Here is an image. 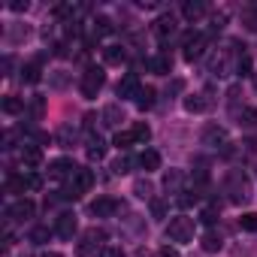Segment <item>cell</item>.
Listing matches in <instances>:
<instances>
[{"mask_svg": "<svg viewBox=\"0 0 257 257\" xmlns=\"http://www.w3.org/2000/svg\"><path fill=\"white\" fill-rule=\"evenodd\" d=\"M194 233H197V218H188V215H179L167 224V239L176 242V245H185V242H194Z\"/></svg>", "mask_w": 257, "mask_h": 257, "instance_id": "obj_1", "label": "cell"}, {"mask_svg": "<svg viewBox=\"0 0 257 257\" xmlns=\"http://www.w3.org/2000/svg\"><path fill=\"white\" fill-rule=\"evenodd\" d=\"M224 191H227V200H230V203H245L248 194H251L248 176H245L242 170H230V173H227V185H224Z\"/></svg>", "mask_w": 257, "mask_h": 257, "instance_id": "obj_2", "label": "cell"}, {"mask_svg": "<svg viewBox=\"0 0 257 257\" xmlns=\"http://www.w3.org/2000/svg\"><path fill=\"white\" fill-rule=\"evenodd\" d=\"M103 239H106V233L103 230H97V227H91V230H85V236H82V242H79V257H97V251H103L106 245H103Z\"/></svg>", "mask_w": 257, "mask_h": 257, "instance_id": "obj_3", "label": "cell"}, {"mask_svg": "<svg viewBox=\"0 0 257 257\" xmlns=\"http://www.w3.org/2000/svg\"><path fill=\"white\" fill-rule=\"evenodd\" d=\"M103 82H106V73L100 70V67H88L85 70V76H82V85H79V91H82V97H97V91L103 88Z\"/></svg>", "mask_w": 257, "mask_h": 257, "instance_id": "obj_4", "label": "cell"}, {"mask_svg": "<svg viewBox=\"0 0 257 257\" xmlns=\"http://www.w3.org/2000/svg\"><path fill=\"white\" fill-rule=\"evenodd\" d=\"M203 146H209V149H215V152H227V149H230V137H227L224 127L209 124L206 131H203Z\"/></svg>", "mask_w": 257, "mask_h": 257, "instance_id": "obj_5", "label": "cell"}, {"mask_svg": "<svg viewBox=\"0 0 257 257\" xmlns=\"http://www.w3.org/2000/svg\"><path fill=\"white\" fill-rule=\"evenodd\" d=\"M206 43H209V37L206 34H188L185 37V61H200L203 58V52H206Z\"/></svg>", "mask_w": 257, "mask_h": 257, "instance_id": "obj_6", "label": "cell"}, {"mask_svg": "<svg viewBox=\"0 0 257 257\" xmlns=\"http://www.w3.org/2000/svg\"><path fill=\"white\" fill-rule=\"evenodd\" d=\"M34 212H37L34 200L22 197V200H16V203L7 209V218H10V221H28V218H34Z\"/></svg>", "mask_w": 257, "mask_h": 257, "instance_id": "obj_7", "label": "cell"}, {"mask_svg": "<svg viewBox=\"0 0 257 257\" xmlns=\"http://www.w3.org/2000/svg\"><path fill=\"white\" fill-rule=\"evenodd\" d=\"M140 88H143V85H140V79H137L134 73H127V76H124V79L118 82V88H115V94H118L121 100H137V94H140Z\"/></svg>", "mask_w": 257, "mask_h": 257, "instance_id": "obj_8", "label": "cell"}, {"mask_svg": "<svg viewBox=\"0 0 257 257\" xmlns=\"http://www.w3.org/2000/svg\"><path fill=\"white\" fill-rule=\"evenodd\" d=\"M70 188L82 197V194H88L91 188H94V173L91 170H79L76 167V173H73V179H70Z\"/></svg>", "mask_w": 257, "mask_h": 257, "instance_id": "obj_9", "label": "cell"}, {"mask_svg": "<svg viewBox=\"0 0 257 257\" xmlns=\"http://www.w3.org/2000/svg\"><path fill=\"white\" fill-rule=\"evenodd\" d=\"M118 209H121V203L112 200V197H97V200L91 203V215H97V218H112Z\"/></svg>", "mask_w": 257, "mask_h": 257, "instance_id": "obj_10", "label": "cell"}, {"mask_svg": "<svg viewBox=\"0 0 257 257\" xmlns=\"http://www.w3.org/2000/svg\"><path fill=\"white\" fill-rule=\"evenodd\" d=\"M76 230H79V221H76V215H70V212H64V215H58V224H55V233H58L61 239H73V236H76Z\"/></svg>", "mask_w": 257, "mask_h": 257, "instance_id": "obj_11", "label": "cell"}, {"mask_svg": "<svg viewBox=\"0 0 257 257\" xmlns=\"http://www.w3.org/2000/svg\"><path fill=\"white\" fill-rule=\"evenodd\" d=\"M73 173H76V167H73L70 161H64V158H58V161L49 164V179H55V182H61V179H73Z\"/></svg>", "mask_w": 257, "mask_h": 257, "instance_id": "obj_12", "label": "cell"}, {"mask_svg": "<svg viewBox=\"0 0 257 257\" xmlns=\"http://www.w3.org/2000/svg\"><path fill=\"white\" fill-rule=\"evenodd\" d=\"M173 31H176V19H173V16H161V19H155V25H152V34H155L158 40L173 37Z\"/></svg>", "mask_w": 257, "mask_h": 257, "instance_id": "obj_13", "label": "cell"}, {"mask_svg": "<svg viewBox=\"0 0 257 257\" xmlns=\"http://www.w3.org/2000/svg\"><path fill=\"white\" fill-rule=\"evenodd\" d=\"M40 164H43V152H40V146H25V149H22V167L34 173Z\"/></svg>", "mask_w": 257, "mask_h": 257, "instance_id": "obj_14", "label": "cell"}, {"mask_svg": "<svg viewBox=\"0 0 257 257\" xmlns=\"http://www.w3.org/2000/svg\"><path fill=\"white\" fill-rule=\"evenodd\" d=\"M149 70H152L155 76H170V73H173V58L161 52V55H155V58L149 61Z\"/></svg>", "mask_w": 257, "mask_h": 257, "instance_id": "obj_15", "label": "cell"}, {"mask_svg": "<svg viewBox=\"0 0 257 257\" xmlns=\"http://www.w3.org/2000/svg\"><path fill=\"white\" fill-rule=\"evenodd\" d=\"M182 185H185V173H182V170H170V173L164 176V188H167V194H176V197H179V194L185 191Z\"/></svg>", "mask_w": 257, "mask_h": 257, "instance_id": "obj_16", "label": "cell"}, {"mask_svg": "<svg viewBox=\"0 0 257 257\" xmlns=\"http://www.w3.org/2000/svg\"><path fill=\"white\" fill-rule=\"evenodd\" d=\"M209 106H212V100H209L206 94H191V97H185V109H188V112H194V115L206 112Z\"/></svg>", "mask_w": 257, "mask_h": 257, "instance_id": "obj_17", "label": "cell"}, {"mask_svg": "<svg viewBox=\"0 0 257 257\" xmlns=\"http://www.w3.org/2000/svg\"><path fill=\"white\" fill-rule=\"evenodd\" d=\"M182 16L188 22H197V19L206 16V4H203V0H188V4H182Z\"/></svg>", "mask_w": 257, "mask_h": 257, "instance_id": "obj_18", "label": "cell"}, {"mask_svg": "<svg viewBox=\"0 0 257 257\" xmlns=\"http://www.w3.org/2000/svg\"><path fill=\"white\" fill-rule=\"evenodd\" d=\"M121 121H124V109H121L118 103H109V106L103 109V124H106V127H118Z\"/></svg>", "mask_w": 257, "mask_h": 257, "instance_id": "obj_19", "label": "cell"}, {"mask_svg": "<svg viewBox=\"0 0 257 257\" xmlns=\"http://www.w3.org/2000/svg\"><path fill=\"white\" fill-rule=\"evenodd\" d=\"M140 170H146V173L161 170V155H158L155 149H146V152L140 155Z\"/></svg>", "mask_w": 257, "mask_h": 257, "instance_id": "obj_20", "label": "cell"}, {"mask_svg": "<svg viewBox=\"0 0 257 257\" xmlns=\"http://www.w3.org/2000/svg\"><path fill=\"white\" fill-rule=\"evenodd\" d=\"M134 167H140V158H131V155H118V161L112 164V170H115V176H124V173H131Z\"/></svg>", "mask_w": 257, "mask_h": 257, "instance_id": "obj_21", "label": "cell"}, {"mask_svg": "<svg viewBox=\"0 0 257 257\" xmlns=\"http://www.w3.org/2000/svg\"><path fill=\"white\" fill-rule=\"evenodd\" d=\"M155 97H158V91H155V88H152V85H143V88H140V94H137V100H134V103H137V106H140V109H143V112H146V109H152V106H155Z\"/></svg>", "mask_w": 257, "mask_h": 257, "instance_id": "obj_22", "label": "cell"}, {"mask_svg": "<svg viewBox=\"0 0 257 257\" xmlns=\"http://www.w3.org/2000/svg\"><path fill=\"white\" fill-rule=\"evenodd\" d=\"M103 61L112 64V67H118V64L127 61V52H124L121 46H106V49H103Z\"/></svg>", "mask_w": 257, "mask_h": 257, "instance_id": "obj_23", "label": "cell"}, {"mask_svg": "<svg viewBox=\"0 0 257 257\" xmlns=\"http://www.w3.org/2000/svg\"><path fill=\"white\" fill-rule=\"evenodd\" d=\"M134 194L140 197V200H155V185L149 182V179H137V185H134Z\"/></svg>", "mask_w": 257, "mask_h": 257, "instance_id": "obj_24", "label": "cell"}, {"mask_svg": "<svg viewBox=\"0 0 257 257\" xmlns=\"http://www.w3.org/2000/svg\"><path fill=\"white\" fill-rule=\"evenodd\" d=\"M200 245H203V251H221V245H224V239H221V233H215V230H209V233H203V239H200Z\"/></svg>", "mask_w": 257, "mask_h": 257, "instance_id": "obj_25", "label": "cell"}, {"mask_svg": "<svg viewBox=\"0 0 257 257\" xmlns=\"http://www.w3.org/2000/svg\"><path fill=\"white\" fill-rule=\"evenodd\" d=\"M134 143H137V140H134V134H131V131H118V134H115V140H112V146H115L121 155H124L127 149H131Z\"/></svg>", "mask_w": 257, "mask_h": 257, "instance_id": "obj_26", "label": "cell"}, {"mask_svg": "<svg viewBox=\"0 0 257 257\" xmlns=\"http://www.w3.org/2000/svg\"><path fill=\"white\" fill-rule=\"evenodd\" d=\"M94 37H109L112 31H115V25H112V19H106V16H97L94 22Z\"/></svg>", "mask_w": 257, "mask_h": 257, "instance_id": "obj_27", "label": "cell"}, {"mask_svg": "<svg viewBox=\"0 0 257 257\" xmlns=\"http://www.w3.org/2000/svg\"><path fill=\"white\" fill-rule=\"evenodd\" d=\"M103 155H106L103 140H100V137H91V140H88V161H103Z\"/></svg>", "mask_w": 257, "mask_h": 257, "instance_id": "obj_28", "label": "cell"}, {"mask_svg": "<svg viewBox=\"0 0 257 257\" xmlns=\"http://www.w3.org/2000/svg\"><path fill=\"white\" fill-rule=\"evenodd\" d=\"M7 191H10V194H25V191H28L25 173H22V176H13V173H10V176H7Z\"/></svg>", "mask_w": 257, "mask_h": 257, "instance_id": "obj_29", "label": "cell"}, {"mask_svg": "<svg viewBox=\"0 0 257 257\" xmlns=\"http://www.w3.org/2000/svg\"><path fill=\"white\" fill-rule=\"evenodd\" d=\"M131 134H134V140H137V143H143V146H146V143L152 140V127H149L146 121H137Z\"/></svg>", "mask_w": 257, "mask_h": 257, "instance_id": "obj_30", "label": "cell"}, {"mask_svg": "<svg viewBox=\"0 0 257 257\" xmlns=\"http://www.w3.org/2000/svg\"><path fill=\"white\" fill-rule=\"evenodd\" d=\"M22 73H25L22 79H25V82H31V85L43 79V70H40V61H31V64H25V70H22Z\"/></svg>", "mask_w": 257, "mask_h": 257, "instance_id": "obj_31", "label": "cell"}, {"mask_svg": "<svg viewBox=\"0 0 257 257\" xmlns=\"http://www.w3.org/2000/svg\"><path fill=\"white\" fill-rule=\"evenodd\" d=\"M4 112H7V115L25 112V100H22V97H4Z\"/></svg>", "mask_w": 257, "mask_h": 257, "instance_id": "obj_32", "label": "cell"}, {"mask_svg": "<svg viewBox=\"0 0 257 257\" xmlns=\"http://www.w3.org/2000/svg\"><path fill=\"white\" fill-rule=\"evenodd\" d=\"M73 140H76V131H73L70 124H64L61 131H58V146H61V149H70V146H73Z\"/></svg>", "mask_w": 257, "mask_h": 257, "instance_id": "obj_33", "label": "cell"}, {"mask_svg": "<svg viewBox=\"0 0 257 257\" xmlns=\"http://www.w3.org/2000/svg\"><path fill=\"white\" fill-rule=\"evenodd\" d=\"M28 109H31V115L40 121L43 115H46V97H31V103H28Z\"/></svg>", "mask_w": 257, "mask_h": 257, "instance_id": "obj_34", "label": "cell"}, {"mask_svg": "<svg viewBox=\"0 0 257 257\" xmlns=\"http://www.w3.org/2000/svg\"><path fill=\"white\" fill-rule=\"evenodd\" d=\"M239 227H242L245 233H257V212H245V215L239 218Z\"/></svg>", "mask_w": 257, "mask_h": 257, "instance_id": "obj_35", "label": "cell"}, {"mask_svg": "<svg viewBox=\"0 0 257 257\" xmlns=\"http://www.w3.org/2000/svg\"><path fill=\"white\" fill-rule=\"evenodd\" d=\"M49 236H52L49 227H34V230H31V242H34V245H46Z\"/></svg>", "mask_w": 257, "mask_h": 257, "instance_id": "obj_36", "label": "cell"}, {"mask_svg": "<svg viewBox=\"0 0 257 257\" xmlns=\"http://www.w3.org/2000/svg\"><path fill=\"white\" fill-rule=\"evenodd\" d=\"M242 25H245L248 31H257V7L242 10Z\"/></svg>", "mask_w": 257, "mask_h": 257, "instance_id": "obj_37", "label": "cell"}, {"mask_svg": "<svg viewBox=\"0 0 257 257\" xmlns=\"http://www.w3.org/2000/svg\"><path fill=\"white\" fill-rule=\"evenodd\" d=\"M236 76H251V58L242 52L239 61H236Z\"/></svg>", "mask_w": 257, "mask_h": 257, "instance_id": "obj_38", "label": "cell"}, {"mask_svg": "<svg viewBox=\"0 0 257 257\" xmlns=\"http://www.w3.org/2000/svg\"><path fill=\"white\" fill-rule=\"evenodd\" d=\"M152 218H167V200H161V197H155L152 200Z\"/></svg>", "mask_w": 257, "mask_h": 257, "instance_id": "obj_39", "label": "cell"}, {"mask_svg": "<svg viewBox=\"0 0 257 257\" xmlns=\"http://www.w3.org/2000/svg\"><path fill=\"white\" fill-rule=\"evenodd\" d=\"M25 182H28V191H40L43 188V179L37 173H31V170H25Z\"/></svg>", "mask_w": 257, "mask_h": 257, "instance_id": "obj_40", "label": "cell"}, {"mask_svg": "<svg viewBox=\"0 0 257 257\" xmlns=\"http://www.w3.org/2000/svg\"><path fill=\"white\" fill-rule=\"evenodd\" d=\"M200 221L212 227V224L218 221V209H215V206H209V209H203V212H200Z\"/></svg>", "mask_w": 257, "mask_h": 257, "instance_id": "obj_41", "label": "cell"}, {"mask_svg": "<svg viewBox=\"0 0 257 257\" xmlns=\"http://www.w3.org/2000/svg\"><path fill=\"white\" fill-rule=\"evenodd\" d=\"M100 257H127V254H124V248H118V245H106V248L100 251Z\"/></svg>", "mask_w": 257, "mask_h": 257, "instance_id": "obj_42", "label": "cell"}, {"mask_svg": "<svg viewBox=\"0 0 257 257\" xmlns=\"http://www.w3.org/2000/svg\"><path fill=\"white\" fill-rule=\"evenodd\" d=\"M224 25H227V13H215L212 16V31H221Z\"/></svg>", "mask_w": 257, "mask_h": 257, "instance_id": "obj_43", "label": "cell"}, {"mask_svg": "<svg viewBox=\"0 0 257 257\" xmlns=\"http://www.w3.org/2000/svg\"><path fill=\"white\" fill-rule=\"evenodd\" d=\"M227 103H230V109L236 112V103H239V85H233V88L227 91Z\"/></svg>", "mask_w": 257, "mask_h": 257, "instance_id": "obj_44", "label": "cell"}, {"mask_svg": "<svg viewBox=\"0 0 257 257\" xmlns=\"http://www.w3.org/2000/svg\"><path fill=\"white\" fill-rule=\"evenodd\" d=\"M158 257H179V248H173V245H164V248H158Z\"/></svg>", "mask_w": 257, "mask_h": 257, "instance_id": "obj_45", "label": "cell"}, {"mask_svg": "<svg viewBox=\"0 0 257 257\" xmlns=\"http://www.w3.org/2000/svg\"><path fill=\"white\" fill-rule=\"evenodd\" d=\"M10 10H13V13H25V10H28V4H22V0H16V4H10Z\"/></svg>", "mask_w": 257, "mask_h": 257, "instance_id": "obj_46", "label": "cell"}, {"mask_svg": "<svg viewBox=\"0 0 257 257\" xmlns=\"http://www.w3.org/2000/svg\"><path fill=\"white\" fill-rule=\"evenodd\" d=\"M52 85H55V88H64V85H67V76H52Z\"/></svg>", "mask_w": 257, "mask_h": 257, "instance_id": "obj_47", "label": "cell"}, {"mask_svg": "<svg viewBox=\"0 0 257 257\" xmlns=\"http://www.w3.org/2000/svg\"><path fill=\"white\" fill-rule=\"evenodd\" d=\"M182 88H185V82H182V79H176V82H173V85H170V91H173V94H179V91H182Z\"/></svg>", "mask_w": 257, "mask_h": 257, "instance_id": "obj_48", "label": "cell"}, {"mask_svg": "<svg viewBox=\"0 0 257 257\" xmlns=\"http://www.w3.org/2000/svg\"><path fill=\"white\" fill-rule=\"evenodd\" d=\"M43 257H64V254H58V251H46Z\"/></svg>", "mask_w": 257, "mask_h": 257, "instance_id": "obj_49", "label": "cell"}, {"mask_svg": "<svg viewBox=\"0 0 257 257\" xmlns=\"http://www.w3.org/2000/svg\"><path fill=\"white\" fill-rule=\"evenodd\" d=\"M254 88H257V73H254Z\"/></svg>", "mask_w": 257, "mask_h": 257, "instance_id": "obj_50", "label": "cell"}]
</instances>
